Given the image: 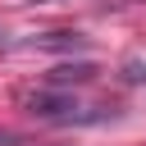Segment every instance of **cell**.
I'll return each instance as SVG.
<instances>
[{
	"mask_svg": "<svg viewBox=\"0 0 146 146\" xmlns=\"http://www.w3.org/2000/svg\"><path fill=\"white\" fill-rule=\"evenodd\" d=\"M96 73H100V68L87 64V59H82V64H59V68L46 73V87H59V91H64V87H82V82H91Z\"/></svg>",
	"mask_w": 146,
	"mask_h": 146,
	"instance_id": "obj_2",
	"label": "cell"
},
{
	"mask_svg": "<svg viewBox=\"0 0 146 146\" xmlns=\"http://www.w3.org/2000/svg\"><path fill=\"white\" fill-rule=\"evenodd\" d=\"M32 46H36V50H82L87 41H82L78 32H46V36H36Z\"/></svg>",
	"mask_w": 146,
	"mask_h": 146,
	"instance_id": "obj_3",
	"label": "cell"
},
{
	"mask_svg": "<svg viewBox=\"0 0 146 146\" xmlns=\"http://www.w3.org/2000/svg\"><path fill=\"white\" fill-rule=\"evenodd\" d=\"M0 146H18V137L14 132H0Z\"/></svg>",
	"mask_w": 146,
	"mask_h": 146,
	"instance_id": "obj_4",
	"label": "cell"
},
{
	"mask_svg": "<svg viewBox=\"0 0 146 146\" xmlns=\"http://www.w3.org/2000/svg\"><path fill=\"white\" fill-rule=\"evenodd\" d=\"M23 105H27V114L50 119V123H100L105 119L100 105H78L68 91H27Z\"/></svg>",
	"mask_w": 146,
	"mask_h": 146,
	"instance_id": "obj_1",
	"label": "cell"
}]
</instances>
